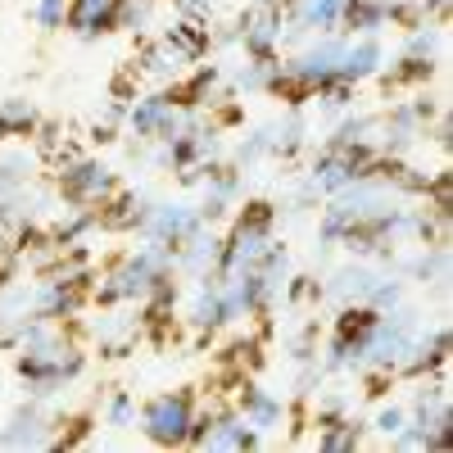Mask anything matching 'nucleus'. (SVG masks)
<instances>
[{"mask_svg": "<svg viewBox=\"0 0 453 453\" xmlns=\"http://www.w3.org/2000/svg\"><path fill=\"white\" fill-rule=\"evenodd\" d=\"M59 14H64V0H42V5H36V19H42L46 27L59 23Z\"/></svg>", "mask_w": 453, "mask_h": 453, "instance_id": "3", "label": "nucleus"}, {"mask_svg": "<svg viewBox=\"0 0 453 453\" xmlns=\"http://www.w3.org/2000/svg\"><path fill=\"white\" fill-rule=\"evenodd\" d=\"M109 5H113V0H78V10H73V27L91 32V27H96V19H104V14H109Z\"/></svg>", "mask_w": 453, "mask_h": 453, "instance_id": "2", "label": "nucleus"}, {"mask_svg": "<svg viewBox=\"0 0 453 453\" xmlns=\"http://www.w3.org/2000/svg\"><path fill=\"white\" fill-rule=\"evenodd\" d=\"M150 431H155L159 440L177 435V431H181V403H173V399L155 403V412H150Z\"/></svg>", "mask_w": 453, "mask_h": 453, "instance_id": "1", "label": "nucleus"}, {"mask_svg": "<svg viewBox=\"0 0 453 453\" xmlns=\"http://www.w3.org/2000/svg\"><path fill=\"white\" fill-rule=\"evenodd\" d=\"M14 123H32V109H0V127H14Z\"/></svg>", "mask_w": 453, "mask_h": 453, "instance_id": "4", "label": "nucleus"}]
</instances>
